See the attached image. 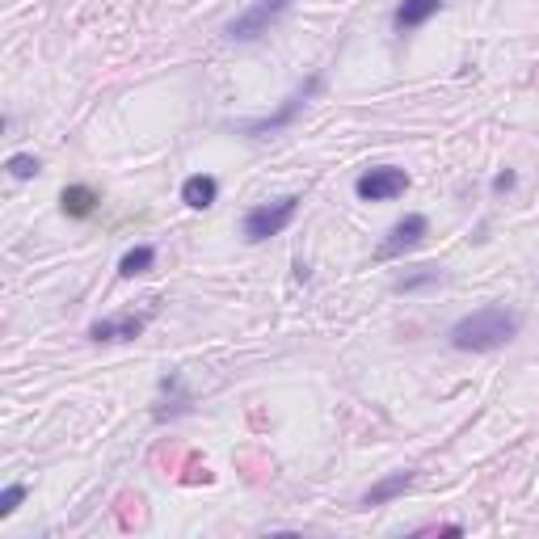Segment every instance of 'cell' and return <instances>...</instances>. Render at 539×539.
Returning a JSON list of instances; mask_svg holds the SVG:
<instances>
[{
	"mask_svg": "<svg viewBox=\"0 0 539 539\" xmlns=\"http://www.w3.org/2000/svg\"><path fill=\"white\" fill-rule=\"evenodd\" d=\"M523 333V312L506 308V304H485L447 329V346L459 354H493L510 346L514 337Z\"/></svg>",
	"mask_w": 539,
	"mask_h": 539,
	"instance_id": "obj_1",
	"label": "cell"
},
{
	"mask_svg": "<svg viewBox=\"0 0 539 539\" xmlns=\"http://www.w3.org/2000/svg\"><path fill=\"white\" fill-rule=\"evenodd\" d=\"M325 89V72H308V81H299L283 102H278L274 114H262V118H245V123H236V131H241L245 139H270V135H283L287 127H295V118L304 114V106L312 102V97H321Z\"/></svg>",
	"mask_w": 539,
	"mask_h": 539,
	"instance_id": "obj_2",
	"label": "cell"
},
{
	"mask_svg": "<svg viewBox=\"0 0 539 539\" xmlns=\"http://www.w3.org/2000/svg\"><path fill=\"white\" fill-rule=\"evenodd\" d=\"M299 207H304V198L299 194L270 198V203H253L241 215V241L245 245H266V241H274V236H283L299 219Z\"/></svg>",
	"mask_w": 539,
	"mask_h": 539,
	"instance_id": "obj_3",
	"label": "cell"
},
{
	"mask_svg": "<svg viewBox=\"0 0 539 539\" xmlns=\"http://www.w3.org/2000/svg\"><path fill=\"white\" fill-rule=\"evenodd\" d=\"M287 13H291V0H253L249 9H241L224 26V38H228V43H241V47L257 43V38H266Z\"/></svg>",
	"mask_w": 539,
	"mask_h": 539,
	"instance_id": "obj_4",
	"label": "cell"
},
{
	"mask_svg": "<svg viewBox=\"0 0 539 539\" xmlns=\"http://www.w3.org/2000/svg\"><path fill=\"white\" fill-rule=\"evenodd\" d=\"M409 190V173L401 165H371L354 177L358 203H396Z\"/></svg>",
	"mask_w": 539,
	"mask_h": 539,
	"instance_id": "obj_5",
	"label": "cell"
},
{
	"mask_svg": "<svg viewBox=\"0 0 539 539\" xmlns=\"http://www.w3.org/2000/svg\"><path fill=\"white\" fill-rule=\"evenodd\" d=\"M426 236H430V219H426L422 211H405V215L384 232V241H379V249H375V262H396V257L413 253L417 245L426 241Z\"/></svg>",
	"mask_w": 539,
	"mask_h": 539,
	"instance_id": "obj_6",
	"label": "cell"
},
{
	"mask_svg": "<svg viewBox=\"0 0 539 539\" xmlns=\"http://www.w3.org/2000/svg\"><path fill=\"white\" fill-rule=\"evenodd\" d=\"M152 312H156V304L148 312H114V316H102V321L89 325V342H97V346H127V342H135V337H144Z\"/></svg>",
	"mask_w": 539,
	"mask_h": 539,
	"instance_id": "obj_7",
	"label": "cell"
},
{
	"mask_svg": "<svg viewBox=\"0 0 539 539\" xmlns=\"http://www.w3.org/2000/svg\"><path fill=\"white\" fill-rule=\"evenodd\" d=\"M194 409V392L186 384L182 371H169L161 375V384H156V405H152V422L165 426V422H177V417H186Z\"/></svg>",
	"mask_w": 539,
	"mask_h": 539,
	"instance_id": "obj_8",
	"label": "cell"
},
{
	"mask_svg": "<svg viewBox=\"0 0 539 539\" xmlns=\"http://www.w3.org/2000/svg\"><path fill=\"white\" fill-rule=\"evenodd\" d=\"M417 485V472L413 468H401V472H388V476H379V481L358 497V506L363 510H379V506H392L396 497H405L409 489Z\"/></svg>",
	"mask_w": 539,
	"mask_h": 539,
	"instance_id": "obj_9",
	"label": "cell"
},
{
	"mask_svg": "<svg viewBox=\"0 0 539 539\" xmlns=\"http://www.w3.org/2000/svg\"><path fill=\"white\" fill-rule=\"evenodd\" d=\"M443 9H447V0H401V5L392 9V30L396 34H413V30H422L426 22H434Z\"/></svg>",
	"mask_w": 539,
	"mask_h": 539,
	"instance_id": "obj_10",
	"label": "cell"
},
{
	"mask_svg": "<svg viewBox=\"0 0 539 539\" xmlns=\"http://www.w3.org/2000/svg\"><path fill=\"white\" fill-rule=\"evenodd\" d=\"M97 207H102V194L85 182H72V186L59 190V211H64L68 219H89V215H97Z\"/></svg>",
	"mask_w": 539,
	"mask_h": 539,
	"instance_id": "obj_11",
	"label": "cell"
},
{
	"mask_svg": "<svg viewBox=\"0 0 539 539\" xmlns=\"http://www.w3.org/2000/svg\"><path fill=\"white\" fill-rule=\"evenodd\" d=\"M182 203L190 211H211L219 203V177L215 173H190L182 182Z\"/></svg>",
	"mask_w": 539,
	"mask_h": 539,
	"instance_id": "obj_12",
	"label": "cell"
},
{
	"mask_svg": "<svg viewBox=\"0 0 539 539\" xmlns=\"http://www.w3.org/2000/svg\"><path fill=\"white\" fill-rule=\"evenodd\" d=\"M156 245H131L123 257H118V278H123V283H131V278H144V274H152L156 270Z\"/></svg>",
	"mask_w": 539,
	"mask_h": 539,
	"instance_id": "obj_13",
	"label": "cell"
},
{
	"mask_svg": "<svg viewBox=\"0 0 539 539\" xmlns=\"http://www.w3.org/2000/svg\"><path fill=\"white\" fill-rule=\"evenodd\" d=\"M443 278H447V270H443V266H413V270H405L401 278H396L392 291H396V295H417V291L438 287Z\"/></svg>",
	"mask_w": 539,
	"mask_h": 539,
	"instance_id": "obj_14",
	"label": "cell"
},
{
	"mask_svg": "<svg viewBox=\"0 0 539 539\" xmlns=\"http://www.w3.org/2000/svg\"><path fill=\"white\" fill-rule=\"evenodd\" d=\"M5 173L13 177V182H34V177L43 173V161H38L34 152H13L5 161Z\"/></svg>",
	"mask_w": 539,
	"mask_h": 539,
	"instance_id": "obj_15",
	"label": "cell"
},
{
	"mask_svg": "<svg viewBox=\"0 0 539 539\" xmlns=\"http://www.w3.org/2000/svg\"><path fill=\"white\" fill-rule=\"evenodd\" d=\"M26 497H30V485L26 481H13V485L0 489V518H13L17 510H22Z\"/></svg>",
	"mask_w": 539,
	"mask_h": 539,
	"instance_id": "obj_16",
	"label": "cell"
},
{
	"mask_svg": "<svg viewBox=\"0 0 539 539\" xmlns=\"http://www.w3.org/2000/svg\"><path fill=\"white\" fill-rule=\"evenodd\" d=\"M413 535H464V523H422L413 527Z\"/></svg>",
	"mask_w": 539,
	"mask_h": 539,
	"instance_id": "obj_17",
	"label": "cell"
},
{
	"mask_svg": "<svg viewBox=\"0 0 539 539\" xmlns=\"http://www.w3.org/2000/svg\"><path fill=\"white\" fill-rule=\"evenodd\" d=\"M510 190H518V173L514 169H502L493 177V194H510Z\"/></svg>",
	"mask_w": 539,
	"mask_h": 539,
	"instance_id": "obj_18",
	"label": "cell"
}]
</instances>
